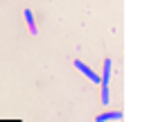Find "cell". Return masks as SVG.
I'll return each instance as SVG.
<instances>
[{
    "mask_svg": "<svg viewBox=\"0 0 149 122\" xmlns=\"http://www.w3.org/2000/svg\"><path fill=\"white\" fill-rule=\"evenodd\" d=\"M74 68H77V70H81V73H84V75L88 77L91 82H95V84H100V75H97V73H95V70H93L91 66H86V63L81 61V59H74Z\"/></svg>",
    "mask_w": 149,
    "mask_h": 122,
    "instance_id": "obj_2",
    "label": "cell"
},
{
    "mask_svg": "<svg viewBox=\"0 0 149 122\" xmlns=\"http://www.w3.org/2000/svg\"><path fill=\"white\" fill-rule=\"evenodd\" d=\"M111 59H104V73L100 77V84H102V104H109V82H111Z\"/></svg>",
    "mask_w": 149,
    "mask_h": 122,
    "instance_id": "obj_1",
    "label": "cell"
},
{
    "mask_svg": "<svg viewBox=\"0 0 149 122\" xmlns=\"http://www.w3.org/2000/svg\"><path fill=\"white\" fill-rule=\"evenodd\" d=\"M122 118H124L122 111H104L95 118V122H115V120H122Z\"/></svg>",
    "mask_w": 149,
    "mask_h": 122,
    "instance_id": "obj_3",
    "label": "cell"
},
{
    "mask_svg": "<svg viewBox=\"0 0 149 122\" xmlns=\"http://www.w3.org/2000/svg\"><path fill=\"white\" fill-rule=\"evenodd\" d=\"M23 14H25V20H27L29 32H32V34H38V27H36V20H34V14H32V9H25Z\"/></svg>",
    "mask_w": 149,
    "mask_h": 122,
    "instance_id": "obj_4",
    "label": "cell"
}]
</instances>
